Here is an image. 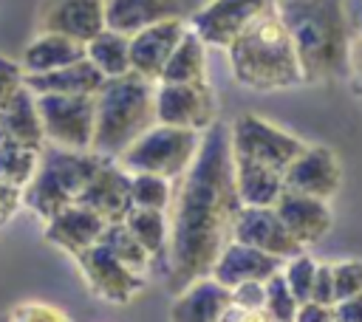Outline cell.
Here are the masks:
<instances>
[{"label":"cell","mask_w":362,"mask_h":322,"mask_svg":"<svg viewBox=\"0 0 362 322\" xmlns=\"http://www.w3.org/2000/svg\"><path fill=\"white\" fill-rule=\"evenodd\" d=\"M85 59V45L71 40V37H62V34H37L25 51H23V71L25 76H40V73H51V71H59L65 65H74Z\"/></svg>","instance_id":"cb8c5ba5"},{"label":"cell","mask_w":362,"mask_h":322,"mask_svg":"<svg viewBox=\"0 0 362 322\" xmlns=\"http://www.w3.org/2000/svg\"><path fill=\"white\" fill-rule=\"evenodd\" d=\"M334 322H362V291L334 305Z\"/></svg>","instance_id":"b9f144b4"},{"label":"cell","mask_w":362,"mask_h":322,"mask_svg":"<svg viewBox=\"0 0 362 322\" xmlns=\"http://www.w3.org/2000/svg\"><path fill=\"white\" fill-rule=\"evenodd\" d=\"M187 28H189V23L184 17H173V20L156 23V25L133 34L130 37V71L158 85L173 51L178 48V42L187 34Z\"/></svg>","instance_id":"4fadbf2b"},{"label":"cell","mask_w":362,"mask_h":322,"mask_svg":"<svg viewBox=\"0 0 362 322\" xmlns=\"http://www.w3.org/2000/svg\"><path fill=\"white\" fill-rule=\"evenodd\" d=\"M274 212L280 215L283 226L291 232V237L305 249V246H317L334 226V212L328 206V201L294 192V189H283L280 201L274 203Z\"/></svg>","instance_id":"e0dca14e"},{"label":"cell","mask_w":362,"mask_h":322,"mask_svg":"<svg viewBox=\"0 0 362 322\" xmlns=\"http://www.w3.org/2000/svg\"><path fill=\"white\" fill-rule=\"evenodd\" d=\"M201 141H204V133L198 130L156 124L119 158V164L127 172H150V175L175 181L195 164Z\"/></svg>","instance_id":"8992f818"},{"label":"cell","mask_w":362,"mask_h":322,"mask_svg":"<svg viewBox=\"0 0 362 322\" xmlns=\"http://www.w3.org/2000/svg\"><path fill=\"white\" fill-rule=\"evenodd\" d=\"M99 243H102L119 263H124L130 271H136V274H141V277H147V271L153 268V260H150L147 249L133 237V232H130L124 223H107V229H105V234H102Z\"/></svg>","instance_id":"f1b7e54d"},{"label":"cell","mask_w":362,"mask_h":322,"mask_svg":"<svg viewBox=\"0 0 362 322\" xmlns=\"http://www.w3.org/2000/svg\"><path fill=\"white\" fill-rule=\"evenodd\" d=\"M20 206H23V189L0 178V226H6Z\"/></svg>","instance_id":"ab89813d"},{"label":"cell","mask_w":362,"mask_h":322,"mask_svg":"<svg viewBox=\"0 0 362 322\" xmlns=\"http://www.w3.org/2000/svg\"><path fill=\"white\" fill-rule=\"evenodd\" d=\"M277 8V0H206L187 23L209 48H229L249 25Z\"/></svg>","instance_id":"9c48e42d"},{"label":"cell","mask_w":362,"mask_h":322,"mask_svg":"<svg viewBox=\"0 0 362 322\" xmlns=\"http://www.w3.org/2000/svg\"><path fill=\"white\" fill-rule=\"evenodd\" d=\"M88 288L105 299V302H113V305H127L133 302L144 285H147V277L130 271L124 263H119L102 243L90 246L88 251H82L79 257H74Z\"/></svg>","instance_id":"8fae6325"},{"label":"cell","mask_w":362,"mask_h":322,"mask_svg":"<svg viewBox=\"0 0 362 322\" xmlns=\"http://www.w3.org/2000/svg\"><path fill=\"white\" fill-rule=\"evenodd\" d=\"M37 161H40V153L20 147V144L8 141L0 133V178H6L8 184L25 189V184L34 178Z\"/></svg>","instance_id":"4dcf8cb0"},{"label":"cell","mask_w":362,"mask_h":322,"mask_svg":"<svg viewBox=\"0 0 362 322\" xmlns=\"http://www.w3.org/2000/svg\"><path fill=\"white\" fill-rule=\"evenodd\" d=\"M206 48L209 45L192 28H187L184 40L173 51V56L161 73V82H167V85H201V82H206Z\"/></svg>","instance_id":"484cf974"},{"label":"cell","mask_w":362,"mask_h":322,"mask_svg":"<svg viewBox=\"0 0 362 322\" xmlns=\"http://www.w3.org/2000/svg\"><path fill=\"white\" fill-rule=\"evenodd\" d=\"M215 110H218V102H215L209 82H201V85L158 82L156 85V119H158V124L206 133L218 121Z\"/></svg>","instance_id":"30bf717a"},{"label":"cell","mask_w":362,"mask_h":322,"mask_svg":"<svg viewBox=\"0 0 362 322\" xmlns=\"http://www.w3.org/2000/svg\"><path fill=\"white\" fill-rule=\"evenodd\" d=\"M85 56H88V62H93L99 68V73L105 79L124 76V73H130V37H124L113 28H105L85 45Z\"/></svg>","instance_id":"83f0119b"},{"label":"cell","mask_w":362,"mask_h":322,"mask_svg":"<svg viewBox=\"0 0 362 322\" xmlns=\"http://www.w3.org/2000/svg\"><path fill=\"white\" fill-rule=\"evenodd\" d=\"M25 88V71L20 62H11L8 56H0V107H6L17 90Z\"/></svg>","instance_id":"d590c367"},{"label":"cell","mask_w":362,"mask_h":322,"mask_svg":"<svg viewBox=\"0 0 362 322\" xmlns=\"http://www.w3.org/2000/svg\"><path fill=\"white\" fill-rule=\"evenodd\" d=\"M8 322H71L68 314L51 302H40V299H28L11 308Z\"/></svg>","instance_id":"e575fe53"},{"label":"cell","mask_w":362,"mask_h":322,"mask_svg":"<svg viewBox=\"0 0 362 322\" xmlns=\"http://www.w3.org/2000/svg\"><path fill=\"white\" fill-rule=\"evenodd\" d=\"M232 305V291L215 277H201L184 291L173 294L170 322H223Z\"/></svg>","instance_id":"ffe728a7"},{"label":"cell","mask_w":362,"mask_h":322,"mask_svg":"<svg viewBox=\"0 0 362 322\" xmlns=\"http://www.w3.org/2000/svg\"><path fill=\"white\" fill-rule=\"evenodd\" d=\"M45 141L88 153L96 130V96H37Z\"/></svg>","instance_id":"ba28073f"},{"label":"cell","mask_w":362,"mask_h":322,"mask_svg":"<svg viewBox=\"0 0 362 322\" xmlns=\"http://www.w3.org/2000/svg\"><path fill=\"white\" fill-rule=\"evenodd\" d=\"M272 322H294L297 319V311H300V299L291 294L283 271L274 274L272 280H266V308Z\"/></svg>","instance_id":"1f68e13d"},{"label":"cell","mask_w":362,"mask_h":322,"mask_svg":"<svg viewBox=\"0 0 362 322\" xmlns=\"http://www.w3.org/2000/svg\"><path fill=\"white\" fill-rule=\"evenodd\" d=\"M280 271H283V260H277L260 249H252L246 243L232 240L215 260V268L209 277H215L221 285H226L232 291L243 282H266Z\"/></svg>","instance_id":"ac0fdd59"},{"label":"cell","mask_w":362,"mask_h":322,"mask_svg":"<svg viewBox=\"0 0 362 322\" xmlns=\"http://www.w3.org/2000/svg\"><path fill=\"white\" fill-rule=\"evenodd\" d=\"M277 14L294 42L308 85L348 76L354 42L348 0H277Z\"/></svg>","instance_id":"7a4b0ae2"},{"label":"cell","mask_w":362,"mask_h":322,"mask_svg":"<svg viewBox=\"0 0 362 322\" xmlns=\"http://www.w3.org/2000/svg\"><path fill=\"white\" fill-rule=\"evenodd\" d=\"M40 34H62L88 45L105 31V0H42L37 8Z\"/></svg>","instance_id":"7c38bea8"},{"label":"cell","mask_w":362,"mask_h":322,"mask_svg":"<svg viewBox=\"0 0 362 322\" xmlns=\"http://www.w3.org/2000/svg\"><path fill=\"white\" fill-rule=\"evenodd\" d=\"M102 161L105 158H99L90 150L79 153V150L45 144L40 150L34 178L23 189V206H28L37 217H42V223L51 220L54 215H59L62 209L79 201L82 189L88 186V181L93 178Z\"/></svg>","instance_id":"5b68a950"},{"label":"cell","mask_w":362,"mask_h":322,"mask_svg":"<svg viewBox=\"0 0 362 322\" xmlns=\"http://www.w3.org/2000/svg\"><path fill=\"white\" fill-rule=\"evenodd\" d=\"M235 189H238V198L243 206L269 209L280 201L286 181H283V172H277L272 167H263L249 158H235Z\"/></svg>","instance_id":"d4e9b609"},{"label":"cell","mask_w":362,"mask_h":322,"mask_svg":"<svg viewBox=\"0 0 362 322\" xmlns=\"http://www.w3.org/2000/svg\"><path fill=\"white\" fill-rule=\"evenodd\" d=\"M235 240L246 243L252 249H260L277 260H291L297 254H303L305 249L291 237V232L283 226L280 215L274 212V206L269 209H257V206H243L235 223Z\"/></svg>","instance_id":"2e32d148"},{"label":"cell","mask_w":362,"mask_h":322,"mask_svg":"<svg viewBox=\"0 0 362 322\" xmlns=\"http://www.w3.org/2000/svg\"><path fill=\"white\" fill-rule=\"evenodd\" d=\"M311 299L320 305H337V291H334V274H331V263H320L317 266V277H314V291Z\"/></svg>","instance_id":"f35d334b"},{"label":"cell","mask_w":362,"mask_h":322,"mask_svg":"<svg viewBox=\"0 0 362 322\" xmlns=\"http://www.w3.org/2000/svg\"><path fill=\"white\" fill-rule=\"evenodd\" d=\"M173 17H181V0H105V25L124 37Z\"/></svg>","instance_id":"44dd1931"},{"label":"cell","mask_w":362,"mask_h":322,"mask_svg":"<svg viewBox=\"0 0 362 322\" xmlns=\"http://www.w3.org/2000/svg\"><path fill=\"white\" fill-rule=\"evenodd\" d=\"M130 195H133V206L136 209H156V212H167L173 203V181L161 178V175H150V172H130Z\"/></svg>","instance_id":"f546056e"},{"label":"cell","mask_w":362,"mask_h":322,"mask_svg":"<svg viewBox=\"0 0 362 322\" xmlns=\"http://www.w3.org/2000/svg\"><path fill=\"white\" fill-rule=\"evenodd\" d=\"M229 141H232L235 158H249L277 172H286L308 147V141H303L300 136L283 130L280 124L257 113L238 116L229 124Z\"/></svg>","instance_id":"52a82bcc"},{"label":"cell","mask_w":362,"mask_h":322,"mask_svg":"<svg viewBox=\"0 0 362 322\" xmlns=\"http://www.w3.org/2000/svg\"><path fill=\"white\" fill-rule=\"evenodd\" d=\"M107 223L90 212L82 203H74L68 209H62L59 215H54L51 220H45V240L62 251H68L71 257H79L82 251H88L90 246H96L105 234Z\"/></svg>","instance_id":"d6986e66"},{"label":"cell","mask_w":362,"mask_h":322,"mask_svg":"<svg viewBox=\"0 0 362 322\" xmlns=\"http://www.w3.org/2000/svg\"><path fill=\"white\" fill-rule=\"evenodd\" d=\"M317 266H320V263H317L311 254H305V251L283 263V277H286V282H288L291 294L300 299V305L311 299L314 277H317Z\"/></svg>","instance_id":"d6a6232c"},{"label":"cell","mask_w":362,"mask_h":322,"mask_svg":"<svg viewBox=\"0 0 362 322\" xmlns=\"http://www.w3.org/2000/svg\"><path fill=\"white\" fill-rule=\"evenodd\" d=\"M0 133L8 141H14L25 150H34V153H40L48 144L42 119H40V105L28 85L23 90H17V96L6 107H0Z\"/></svg>","instance_id":"603a6c76"},{"label":"cell","mask_w":362,"mask_h":322,"mask_svg":"<svg viewBox=\"0 0 362 322\" xmlns=\"http://www.w3.org/2000/svg\"><path fill=\"white\" fill-rule=\"evenodd\" d=\"M223 322H272L266 311H246V308H238V305H229Z\"/></svg>","instance_id":"7bdbcfd3"},{"label":"cell","mask_w":362,"mask_h":322,"mask_svg":"<svg viewBox=\"0 0 362 322\" xmlns=\"http://www.w3.org/2000/svg\"><path fill=\"white\" fill-rule=\"evenodd\" d=\"M105 82L107 79L99 73L93 62H88V56L51 73L25 76V85L31 88L34 96H96Z\"/></svg>","instance_id":"7402d4cb"},{"label":"cell","mask_w":362,"mask_h":322,"mask_svg":"<svg viewBox=\"0 0 362 322\" xmlns=\"http://www.w3.org/2000/svg\"><path fill=\"white\" fill-rule=\"evenodd\" d=\"M156 124V82L133 71L107 79L96 93V130L90 153L105 161H119Z\"/></svg>","instance_id":"277c9868"},{"label":"cell","mask_w":362,"mask_h":322,"mask_svg":"<svg viewBox=\"0 0 362 322\" xmlns=\"http://www.w3.org/2000/svg\"><path fill=\"white\" fill-rule=\"evenodd\" d=\"M240 209L229 124L215 121L204 133L195 164L178 178L170 203V251L164 268L170 294L212 274L215 260L235 240Z\"/></svg>","instance_id":"6da1fadb"},{"label":"cell","mask_w":362,"mask_h":322,"mask_svg":"<svg viewBox=\"0 0 362 322\" xmlns=\"http://www.w3.org/2000/svg\"><path fill=\"white\" fill-rule=\"evenodd\" d=\"M6 322H8V319H6Z\"/></svg>","instance_id":"ee69618b"},{"label":"cell","mask_w":362,"mask_h":322,"mask_svg":"<svg viewBox=\"0 0 362 322\" xmlns=\"http://www.w3.org/2000/svg\"><path fill=\"white\" fill-rule=\"evenodd\" d=\"M337 302H345L362 291V260H337L331 263Z\"/></svg>","instance_id":"836d02e7"},{"label":"cell","mask_w":362,"mask_h":322,"mask_svg":"<svg viewBox=\"0 0 362 322\" xmlns=\"http://www.w3.org/2000/svg\"><path fill=\"white\" fill-rule=\"evenodd\" d=\"M76 203L96 212L105 223H124V217L133 209L130 172L119 161H102Z\"/></svg>","instance_id":"9a60e30c"},{"label":"cell","mask_w":362,"mask_h":322,"mask_svg":"<svg viewBox=\"0 0 362 322\" xmlns=\"http://www.w3.org/2000/svg\"><path fill=\"white\" fill-rule=\"evenodd\" d=\"M286 189L331 201L342 186V167L331 147L325 144H308L305 153L283 172Z\"/></svg>","instance_id":"5bb4252c"},{"label":"cell","mask_w":362,"mask_h":322,"mask_svg":"<svg viewBox=\"0 0 362 322\" xmlns=\"http://www.w3.org/2000/svg\"><path fill=\"white\" fill-rule=\"evenodd\" d=\"M232 305L246 311H263L266 308V282H243L232 288Z\"/></svg>","instance_id":"74e56055"},{"label":"cell","mask_w":362,"mask_h":322,"mask_svg":"<svg viewBox=\"0 0 362 322\" xmlns=\"http://www.w3.org/2000/svg\"><path fill=\"white\" fill-rule=\"evenodd\" d=\"M124 226L147 249L153 266H161V271H164L167 268V251H170V217H167V212L133 206L130 215L124 217Z\"/></svg>","instance_id":"4316f807"},{"label":"cell","mask_w":362,"mask_h":322,"mask_svg":"<svg viewBox=\"0 0 362 322\" xmlns=\"http://www.w3.org/2000/svg\"><path fill=\"white\" fill-rule=\"evenodd\" d=\"M351 90L362 102V8L354 14V42H351V68H348Z\"/></svg>","instance_id":"8d00e7d4"},{"label":"cell","mask_w":362,"mask_h":322,"mask_svg":"<svg viewBox=\"0 0 362 322\" xmlns=\"http://www.w3.org/2000/svg\"><path fill=\"white\" fill-rule=\"evenodd\" d=\"M229 65L238 85L257 93L272 90H288L303 85V68L300 56L294 51V42L277 14L269 11L255 25H249L229 48Z\"/></svg>","instance_id":"3957f363"},{"label":"cell","mask_w":362,"mask_h":322,"mask_svg":"<svg viewBox=\"0 0 362 322\" xmlns=\"http://www.w3.org/2000/svg\"><path fill=\"white\" fill-rule=\"evenodd\" d=\"M294 322H334V308L331 305H320L314 299L303 302L300 311H297V319Z\"/></svg>","instance_id":"60d3db41"}]
</instances>
